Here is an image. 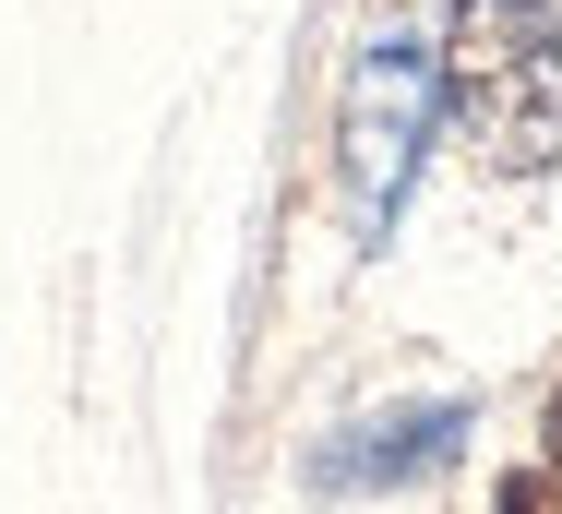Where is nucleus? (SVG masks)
<instances>
[{
    "label": "nucleus",
    "instance_id": "nucleus-1",
    "mask_svg": "<svg viewBox=\"0 0 562 514\" xmlns=\"http://www.w3.org/2000/svg\"><path fill=\"white\" fill-rule=\"evenodd\" d=\"M431 108H454L491 180H539L562 156V12L551 0H443Z\"/></svg>",
    "mask_w": 562,
    "mask_h": 514
},
{
    "label": "nucleus",
    "instance_id": "nucleus-2",
    "mask_svg": "<svg viewBox=\"0 0 562 514\" xmlns=\"http://www.w3.org/2000/svg\"><path fill=\"white\" fill-rule=\"evenodd\" d=\"M431 48L407 24H371L359 60H347V108H336V204L347 227L383 252V227L407 215V180H419V144H431Z\"/></svg>",
    "mask_w": 562,
    "mask_h": 514
},
{
    "label": "nucleus",
    "instance_id": "nucleus-3",
    "mask_svg": "<svg viewBox=\"0 0 562 514\" xmlns=\"http://www.w3.org/2000/svg\"><path fill=\"white\" fill-rule=\"evenodd\" d=\"M467 431H479V418L454 407V395L395 407V418H347L336 443L312 455V479H324V491H407V479H443L454 455H467Z\"/></svg>",
    "mask_w": 562,
    "mask_h": 514
},
{
    "label": "nucleus",
    "instance_id": "nucleus-4",
    "mask_svg": "<svg viewBox=\"0 0 562 514\" xmlns=\"http://www.w3.org/2000/svg\"><path fill=\"white\" fill-rule=\"evenodd\" d=\"M491 514H562V479L551 467H515V479H503V503Z\"/></svg>",
    "mask_w": 562,
    "mask_h": 514
},
{
    "label": "nucleus",
    "instance_id": "nucleus-5",
    "mask_svg": "<svg viewBox=\"0 0 562 514\" xmlns=\"http://www.w3.org/2000/svg\"><path fill=\"white\" fill-rule=\"evenodd\" d=\"M539 455H551V479H562V383H551V418H539Z\"/></svg>",
    "mask_w": 562,
    "mask_h": 514
}]
</instances>
